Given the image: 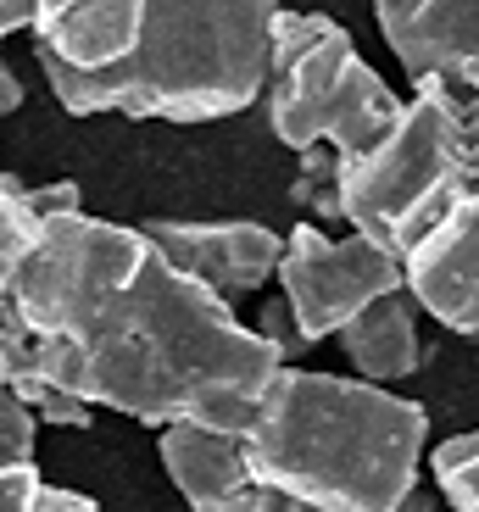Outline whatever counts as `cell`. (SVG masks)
<instances>
[{"instance_id":"obj_1","label":"cell","mask_w":479,"mask_h":512,"mask_svg":"<svg viewBox=\"0 0 479 512\" xmlns=\"http://www.w3.org/2000/svg\"><path fill=\"white\" fill-rule=\"evenodd\" d=\"M12 312L51 390L156 429L195 423L246 440L285 368L223 295L184 279L140 229L90 212L45 223Z\"/></svg>"},{"instance_id":"obj_2","label":"cell","mask_w":479,"mask_h":512,"mask_svg":"<svg viewBox=\"0 0 479 512\" xmlns=\"http://www.w3.org/2000/svg\"><path fill=\"white\" fill-rule=\"evenodd\" d=\"M424 440L429 412L396 390L279 368L257 429L240 446L262 490L324 512H396L418 490Z\"/></svg>"},{"instance_id":"obj_3","label":"cell","mask_w":479,"mask_h":512,"mask_svg":"<svg viewBox=\"0 0 479 512\" xmlns=\"http://www.w3.org/2000/svg\"><path fill=\"white\" fill-rule=\"evenodd\" d=\"M273 17L279 6L268 0H223V6L145 0L134 45L112 67L45 78L73 117L117 112L156 123H212L268 95Z\"/></svg>"},{"instance_id":"obj_4","label":"cell","mask_w":479,"mask_h":512,"mask_svg":"<svg viewBox=\"0 0 479 512\" xmlns=\"http://www.w3.org/2000/svg\"><path fill=\"white\" fill-rule=\"evenodd\" d=\"M340 218L396 262L418 251L468 195L463 184V90L446 78H418L407 117L379 151L335 156Z\"/></svg>"},{"instance_id":"obj_5","label":"cell","mask_w":479,"mask_h":512,"mask_svg":"<svg viewBox=\"0 0 479 512\" xmlns=\"http://www.w3.org/2000/svg\"><path fill=\"white\" fill-rule=\"evenodd\" d=\"M407 101L357 56L351 34L335 17L285 12L273 17V67H268V128L290 151L368 156L396 134Z\"/></svg>"},{"instance_id":"obj_6","label":"cell","mask_w":479,"mask_h":512,"mask_svg":"<svg viewBox=\"0 0 479 512\" xmlns=\"http://www.w3.org/2000/svg\"><path fill=\"white\" fill-rule=\"evenodd\" d=\"M279 290H285V307L301 340L318 346V340H340V329L357 323L374 301L407 290V268L363 234L329 240L318 223H296L285 234Z\"/></svg>"},{"instance_id":"obj_7","label":"cell","mask_w":479,"mask_h":512,"mask_svg":"<svg viewBox=\"0 0 479 512\" xmlns=\"http://www.w3.org/2000/svg\"><path fill=\"white\" fill-rule=\"evenodd\" d=\"M140 234L168 256L184 279L207 284L212 295H251L279 273L285 262V234H273L268 223H184V218H151Z\"/></svg>"},{"instance_id":"obj_8","label":"cell","mask_w":479,"mask_h":512,"mask_svg":"<svg viewBox=\"0 0 479 512\" xmlns=\"http://www.w3.org/2000/svg\"><path fill=\"white\" fill-rule=\"evenodd\" d=\"M402 268L418 312H429L452 334H479V190H468L452 206V218Z\"/></svg>"},{"instance_id":"obj_9","label":"cell","mask_w":479,"mask_h":512,"mask_svg":"<svg viewBox=\"0 0 479 512\" xmlns=\"http://www.w3.org/2000/svg\"><path fill=\"white\" fill-rule=\"evenodd\" d=\"M379 34L407 78H446L479 62V0H379Z\"/></svg>"},{"instance_id":"obj_10","label":"cell","mask_w":479,"mask_h":512,"mask_svg":"<svg viewBox=\"0 0 479 512\" xmlns=\"http://www.w3.org/2000/svg\"><path fill=\"white\" fill-rule=\"evenodd\" d=\"M162 468L190 501V512H262V485L246 462V446L195 423L162 429Z\"/></svg>"},{"instance_id":"obj_11","label":"cell","mask_w":479,"mask_h":512,"mask_svg":"<svg viewBox=\"0 0 479 512\" xmlns=\"http://www.w3.org/2000/svg\"><path fill=\"white\" fill-rule=\"evenodd\" d=\"M340 351L351 357L363 384H396L413 379L424 362V340H418V301L407 290L385 295L363 312L357 323L340 329Z\"/></svg>"},{"instance_id":"obj_12","label":"cell","mask_w":479,"mask_h":512,"mask_svg":"<svg viewBox=\"0 0 479 512\" xmlns=\"http://www.w3.org/2000/svg\"><path fill=\"white\" fill-rule=\"evenodd\" d=\"M45 223L28 212V184L17 179L12 167H0V318L12 312V290H17V273L23 262L34 256Z\"/></svg>"},{"instance_id":"obj_13","label":"cell","mask_w":479,"mask_h":512,"mask_svg":"<svg viewBox=\"0 0 479 512\" xmlns=\"http://www.w3.org/2000/svg\"><path fill=\"white\" fill-rule=\"evenodd\" d=\"M429 479L452 501V512H479V429L452 435L429 451Z\"/></svg>"},{"instance_id":"obj_14","label":"cell","mask_w":479,"mask_h":512,"mask_svg":"<svg viewBox=\"0 0 479 512\" xmlns=\"http://www.w3.org/2000/svg\"><path fill=\"white\" fill-rule=\"evenodd\" d=\"M34 435H39V418L12 390H0V474L6 468H34Z\"/></svg>"},{"instance_id":"obj_15","label":"cell","mask_w":479,"mask_h":512,"mask_svg":"<svg viewBox=\"0 0 479 512\" xmlns=\"http://www.w3.org/2000/svg\"><path fill=\"white\" fill-rule=\"evenodd\" d=\"M28 212H34L39 223H62V218H78V212H84V195H78L73 179L34 184V190H28Z\"/></svg>"},{"instance_id":"obj_16","label":"cell","mask_w":479,"mask_h":512,"mask_svg":"<svg viewBox=\"0 0 479 512\" xmlns=\"http://www.w3.org/2000/svg\"><path fill=\"white\" fill-rule=\"evenodd\" d=\"M257 334L268 340L279 357H296L307 340H301V329H296V318H290V307H285V295L279 301H262V323H257Z\"/></svg>"},{"instance_id":"obj_17","label":"cell","mask_w":479,"mask_h":512,"mask_svg":"<svg viewBox=\"0 0 479 512\" xmlns=\"http://www.w3.org/2000/svg\"><path fill=\"white\" fill-rule=\"evenodd\" d=\"M34 418L51 423V429H90V423H95V407H90V401H78V396H67V390H51V396L39 401Z\"/></svg>"},{"instance_id":"obj_18","label":"cell","mask_w":479,"mask_h":512,"mask_svg":"<svg viewBox=\"0 0 479 512\" xmlns=\"http://www.w3.org/2000/svg\"><path fill=\"white\" fill-rule=\"evenodd\" d=\"M39 490H45L39 468H6L0 474V512H34Z\"/></svg>"},{"instance_id":"obj_19","label":"cell","mask_w":479,"mask_h":512,"mask_svg":"<svg viewBox=\"0 0 479 512\" xmlns=\"http://www.w3.org/2000/svg\"><path fill=\"white\" fill-rule=\"evenodd\" d=\"M39 17H45V0H0V39L6 34H34Z\"/></svg>"},{"instance_id":"obj_20","label":"cell","mask_w":479,"mask_h":512,"mask_svg":"<svg viewBox=\"0 0 479 512\" xmlns=\"http://www.w3.org/2000/svg\"><path fill=\"white\" fill-rule=\"evenodd\" d=\"M34 512H101L90 496H78V490H56V485H45L39 490V501H34Z\"/></svg>"},{"instance_id":"obj_21","label":"cell","mask_w":479,"mask_h":512,"mask_svg":"<svg viewBox=\"0 0 479 512\" xmlns=\"http://www.w3.org/2000/svg\"><path fill=\"white\" fill-rule=\"evenodd\" d=\"M17 106H23V84H17V73L0 56V112H17Z\"/></svg>"},{"instance_id":"obj_22","label":"cell","mask_w":479,"mask_h":512,"mask_svg":"<svg viewBox=\"0 0 479 512\" xmlns=\"http://www.w3.org/2000/svg\"><path fill=\"white\" fill-rule=\"evenodd\" d=\"M262 512H324V507H307L296 496H279V490H262Z\"/></svg>"},{"instance_id":"obj_23","label":"cell","mask_w":479,"mask_h":512,"mask_svg":"<svg viewBox=\"0 0 479 512\" xmlns=\"http://www.w3.org/2000/svg\"><path fill=\"white\" fill-rule=\"evenodd\" d=\"M396 512H435V496H429V490H413V496H407Z\"/></svg>"},{"instance_id":"obj_24","label":"cell","mask_w":479,"mask_h":512,"mask_svg":"<svg viewBox=\"0 0 479 512\" xmlns=\"http://www.w3.org/2000/svg\"><path fill=\"white\" fill-rule=\"evenodd\" d=\"M6 379H12V340L0 329V390H6Z\"/></svg>"}]
</instances>
